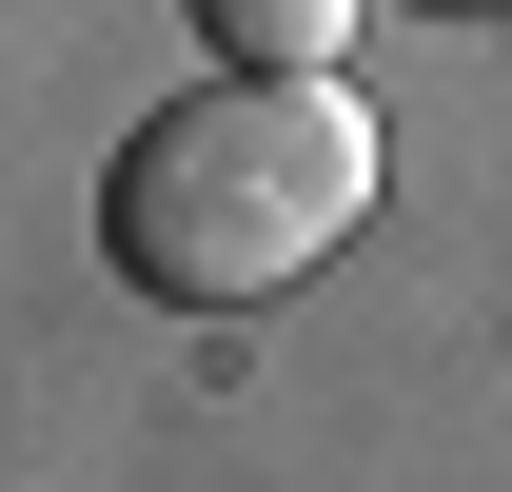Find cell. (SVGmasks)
Listing matches in <instances>:
<instances>
[{
  "mask_svg": "<svg viewBox=\"0 0 512 492\" xmlns=\"http://www.w3.org/2000/svg\"><path fill=\"white\" fill-rule=\"evenodd\" d=\"M375 217V119L335 79H197L119 138L99 178V237H119L138 296L178 315H237V296H296L335 237Z\"/></svg>",
  "mask_w": 512,
  "mask_h": 492,
  "instance_id": "obj_1",
  "label": "cell"
},
{
  "mask_svg": "<svg viewBox=\"0 0 512 492\" xmlns=\"http://www.w3.org/2000/svg\"><path fill=\"white\" fill-rule=\"evenodd\" d=\"M197 40L237 79H335V40H355V0H197Z\"/></svg>",
  "mask_w": 512,
  "mask_h": 492,
  "instance_id": "obj_2",
  "label": "cell"
},
{
  "mask_svg": "<svg viewBox=\"0 0 512 492\" xmlns=\"http://www.w3.org/2000/svg\"><path fill=\"white\" fill-rule=\"evenodd\" d=\"M434 20H512V0H434Z\"/></svg>",
  "mask_w": 512,
  "mask_h": 492,
  "instance_id": "obj_3",
  "label": "cell"
}]
</instances>
